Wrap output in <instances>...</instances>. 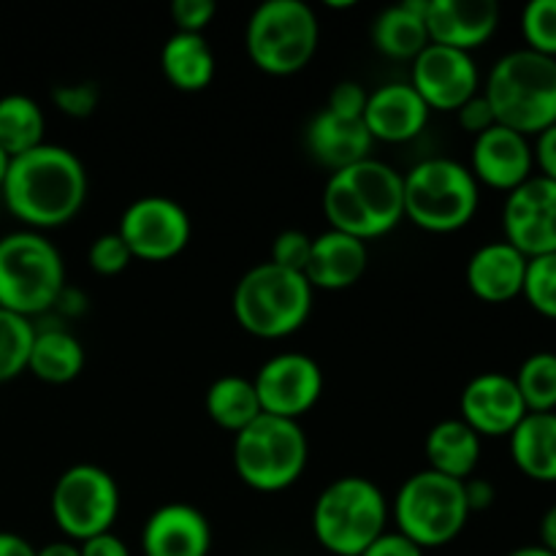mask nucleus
<instances>
[{
	"label": "nucleus",
	"instance_id": "obj_17",
	"mask_svg": "<svg viewBox=\"0 0 556 556\" xmlns=\"http://www.w3.org/2000/svg\"><path fill=\"white\" fill-rule=\"evenodd\" d=\"M470 174L478 185L500 190L508 195L527 179L535 177V155L532 141L505 125H492L486 134L472 139Z\"/></svg>",
	"mask_w": 556,
	"mask_h": 556
},
{
	"label": "nucleus",
	"instance_id": "obj_40",
	"mask_svg": "<svg viewBox=\"0 0 556 556\" xmlns=\"http://www.w3.org/2000/svg\"><path fill=\"white\" fill-rule=\"evenodd\" d=\"M456 119H459L462 130H465V134H470L472 139H476V136H481V134H486L492 125H497L492 106H489V101L483 98V92L472 96L470 101H467L465 106L456 112Z\"/></svg>",
	"mask_w": 556,
	"mask_h": 556
},
{
	"label": "nucleus",
	"instance_id": "obj_29",
	"mask_svg": "<svg viewBox=\"0 0 556 556\" xmlns=\"http://www.w3.org/2000/svg\"><path fill=\"white\" fill-rule=\"evenodd\" d=\"M204 410L215 427L231 434H239L264 413L253 380L242 375H223L212 380L204 394Z\"/></svg>",
	"mask_w": 556,
	"mask_h": 556
},
{
	"label": "nucleus",
	"instance_id": "obj_41",
	"mask_svg": "<svg viewBox=\"0 0 556 556\" xmlns=\"http://www.w3.org/2000/svg\"><path fill=\"white\" fill-rule=\"evenodd\" d=\"M362 556H427V552L416 546L410 538L402 535V532L386 530Z\"/></svg>",
	"mask_w": 556,
	"mask_h": 556
},
{
	"label": "nucleus",
	"instance_id": "obj_28",
	"mask_svg": "<svg viewBox=\"0 0 556 556\" xmlns=\"http://www.w3.org/2000/svg\"><path fill=\"white\" fill-rule=\"evenodd\" d=\"M85 345L79 337L60 326H47V329L36 326L27 372H33L43 383L65 386L85 372Z\"/></svg>",
	"mask_w": 556,
	"mask_h": 556
},
{
	"label": "nucleus",
	"instance_id": "obj_37",
	"mask_svg": "<svg viewBox=\"0 0 556 556\" xmlns=\"http://www.w3.org/2000/svg\"><path fill=\"white\" fill-rule=\"evenodd\" d=\"M309 250H313V237L307 231H299V228H286L275 237L271 242L269 261L275 266H282V269L302 271L309 261Z\"/></svg>",
	"mask_w": 556,
	"mask_h": 556
},
{
	"label": "nucleus",
	"instance_id": "obj_31",
	"mask_svg": "<svg viewBox=\"0 0 556 556\" xmlns=\"http://www.w3.org/2000/svg\"><path fill=\"white\" fill-rule=\"evenodd\" d=\"M527 413H556V353L538 351L514 375Z\"/></svg>",
	"mask_w": 556,
	"mask_h": 556
},
{
	"label": "nucleus",
	"instance_id": "obj_44",
	"mask_svg": "<svg viewBox=\"0 0 556 556\" xmlns=\"http://www.w3.org/2000/svg\"><path fill=\"white\" fill-rule=\"evenodd\" d=\"M79 548L81 556H130V548L114 532H103V535L90 538V541L79 543Z\"/></svg>",
	"mask_w": 556,
	"mask_h": 556
},
{
	"label": "nucleus",
	"instance_id": "obj_21",
	"mask_svg": "<svg viewBox=\"0 0 556 556\" xmlns=\"http://www.w3.org/2000/svg\"><path fill=\"white\" fill-rule=\"evenodd\" d=\"M527 261L505 239L486 242L467 258L465 282L476 299L486 304L514 302L525 291Z\"/></svg>",
	"mask_w": 556,
	"mask_h": 556
},
{
	"label": "nucleus",
	"instance_id": "obj_1",
	"mask_svg": "<svg viewBox=\"0 0 556 556\" xmlns=\"http://www.w3.org/2000/svg\"><path fill=\"white\" fill-rule=\"evenodd\" d=\"M87 168L68 147L47 144L11 157L3 179L5 206L27 231H49L74 220L87 201Z\"/></svg>",
	"mask_w": 556,
	"mask_h": 556
},
{
	"label": "nucleus",
	"instance_id": "obj_26",
	"mask_svg": "<svg viewBox=\"0 0 556 556\" xmlns=\"http://www.w3.org/2000/svg\"><path fill=\"white\" fill-rule=\"evenodd\" d=\"M510 459L535 483H556V413H527L510 432Z\"/></svg>",
	"mask_w": 556,
	"mask_h": 556
},
{
	"label": "nucleus",
	"instance_id": "obj_27",
	"mask_svg": "<svg viewBox=\"0 0 556 556\" xmlns=\"http://www.w3.org/2000/svg\"><path fill=\"white\" fill-rule=\"evenodd\" d=\"M161 71L179 92H201L212 85L217 60L204 36L172 33L161 49Z\"/></svg>",
	"mask_w": 556,
	"mask_h": 556
},
{
	"label": "nucleus",
	"instance_id": "obj_42",
	"mask_svg": "<svg viewBox=\"0 0 556 556\" xmlns=\"http://www.w3.org/2000/svg\"><path fill=\"white\" fill-rule=\"evenodd\" d=\"M532 155H535V168L541 172V177L556 182V125L535 136Z\"/></svg>",
	"mask_w": 556,
	"mask_h": 556
},
{
	"label": "nucleus",
	"instance_id": "obj_22",
	"mask_svg": "<svg viewBox=\"0 0 556 556\" xmlns=\"http://www.w3.org/2000/svg\"><path fill=\"white\" fill-rule=\"evenodd\" d=\"M369 266L367 242L348 233L326 228L313 237V250L304 266V277L313 291H345L364 277Z\"/></svg>",
	"mask_w": 556,
	"mask_h": 556
},
{
	"label": "nucleus",
	"instance_id": "obj_43",
	"mask_svg": "<svg viewBox=\"0 0 556 556\" xmlns=\"http://www.w3.org/2000/svg\"><path fill=\"white\" fill-rule=\"evenodd\" d=\"M462 486H465V500L470 514H483V510H489L497 503V486L489 478L472 476L462 481Z\"/></svg>",
	"mask_w": 556,
	"mask_h": 556
},
{
	"label": "nucleus",
	"instance_id": "obj_20",
	"mask_svg": "<svg viewBox=\"0 0 556 556\" xmlns=\"http://www.w3.org/2000/svg\"><path fill=\"white\" fill-rule=\"evenodd\" d=\"M141 552L144 556H210L212 527L193 505H161L144 521Z\"/></svg>",
	"mask_w": 556,
	"mask_h": 556
},
{
	"label": "nucleus",
	"instance_id": "obj_2",
	"mask_svg": "<svg viewBox=\"0 0 556 556\" xmlns=\"http://www.w3.org/2000/svg\"><path fill=\"white\" fill-rule=\"evenodd\" d=\"M320 201L329 228L362 242L386 237L405 220L402 174L378 157L329 174Z\"/></svg>",
	"mask_w": 556,
	"mask_h": 556
},
{
	"label": "nucleus",
	"instance_id": "obj_48",
	"mask_svg": "<svg viewBox=\"0 0 556 556\" xmlns=\"http://www.w3.org/2000/svg\"><path fill=\"white\" fill-rule=\"evenodd\" d=\"M508 556H556L552 552H546V548L541 546V543H532V546H519L514 548Z\"/></svg>",
	"mask_w": 556,
	"mask_h": 556
},
{
	"label": "nucleus",
	"instance_id": "obj_36",
	"mask_svg": "<svg viewBox=\"0 0 556 556\" xmlns=\"http://www.w3.org/2000/svg\"><path fill=\"white\" fill-rule=\"evenodd\" d=\"M52 103L65 114V117L85 119L101 103V90L96 81H74V85H58L52 90Z\"/></svg>",
	"mask_w": 556,
	"mask_h": 556
},
{
	"label": "nucleus",
	"instance_id": "obj_15",
	"mask_svg": "<svg viewBox=\"0 0 556 556\" xmlns=\"http://www.w3.org/2000/svg\"><path fill=\"white\" fill-rule=\"evenodd\" d=\"M410 87L429 112H459L481 92V71L472 54L429 43L410 63Z\"/></svg>",
	"mask_w": 556,
	"mask_h": 556
},
{
	"label": "nucleus",
	"instance_id": "obj_16",
	"mask_svg": "<svg viewBox=\"0 0 556 556\" xmlns=\"http://www.w3.org/2000/svg\"><path fill=\"white\" fill-rule=\"evenodd\" d=\"M527 405L514 375L481 372L462 389L459 418L478 438H510L525 421Z\"/></svg>",
	"mask_w": 556,
	"mask_h": 556
},
{
	"label": "nucleus",
	"instance_id": "obj_30",
	"mask_svg": "<svg viewBox=\"0 0 556 556\" xmlns=\"http://www.w3.org/2000/svg\"><path fill=\"white\" fill-rule=\"evenodd\" d=\"M43 134H47V117L30 96L11 92L0 98V150L5 155L16 157L36 150L43 144Z\"/></svg>",
	"mask_w": 556,
	"mask_h": 556
},
{
	"label": "nucleus",
	"instance_id": "obj_4",
	"mask_svg": "<svg viewBox=\"0 0 556 556\" xmlns=\"http://www.w3.org/2000/svg\"><path fill=\"white\" fill-rule=\"evenodd\" d=\"M391 503L383 489L364 476H342L326 483L313 505V535L334 556H362L389 530Z\"/></svg>",
	"mask_w": 556,
	"mask_h": 556
},
{
	"label": "nucleus",
	"instance_id": "obj_23",
	"mask_svg": "<svg viewBox=\"0 0 556 556\" xmlns=\"http://www.w3.org/2000/svg\"><path fill=\"white\" fill-rule=\"evenodd\" d=\"M304 147L318 166L334 174L372 157L375 141L364 128V119H345L320 109L304 130Z\"/></svg>",
	"mask_w": 556,
	"mask_h": 556
},
{
	"label": "nucleus",
	"instance_id": "obj_49",
	"mask_svg": "<svg viewBox=\"0 0 556 556\" xmlns=\"http://www.w3.org/2000/svg\"><path fill=\"white\" fill-rule=\"evenodd\" d=\"M9 163H11V157L5 155L3 150H0V188H3V179H5V172H9Z\"/></svg>",
	"mask_w": 556,
	"mask_h": 556
},
{
	"label": "nucleus",
	"instance_id": "obj_46",
	"mask_svg": "<svg viewBox=\"0 0 556 556\" xmlns=\"http://www.w3.org/2000/svg\"><path fill=\"white\" fill-rule=\"evenodd\" d=\"M541 546L556 554V503L543 514L541 519Z\"/></svg>",
	"mask_w": 556,
	"mask_h": 556
},
{
	"label": "nucleus",
	"instance_id": "obj_45",
	"mask_svg": "<svg viewBox=\"0 0 556 556\" xmlns=\"http://www.w3.org/2000/svg\"><path fill=\"white\" fill-rule=\"evenodd\" d=\"M0 556H36L30 541L14 532H0Z\"/></svg>",
	"mask_w": 556,
	"mask_h": 556
},
{
	"label": "nucleus",
	"instance_id": "obj_18",
	"mask_svg": "<svg viewBox=\"0 0 556 556\" xmlns=\"http://www.w3.org/2000/svg\"><path fill=\"white\" fill-rule=\"evenodd\" d=\"M429 43L472 54L494 38L500 5L494 0H427Z\"/></svg>",
	"mask_w": 556,
	"mask_h": 556
},
{
	"label": "nucleus",
	"instance_id": "obj_12",
	"mask_svg": "<svg viewBox=\"0 0 556 556\" xmlns=\"http://www.w3.org/2000/svg\"><path fill=\"white\" fill-rule=\"evenodd\" d=\"M119 239L134 261L166 264L182 255L193 239L188 210L168 195H141L119 215Z\"/></svg>",
	"mask_w": 556,
	"mask_h": 556
},
{
	"label": "nucleus",
	"instance_id": "obj_19",
	"mask_svg": "<svg viewBox=\"0 0 556 556\" xmlns=\"http://www.w3.org/2000/svg\"><path fill=\"white\" fill-rule=\"evenodd\" d=\"M429 106L421 101L410 81H386L375 87L364 106V128L372 141L405 144L424 134L429 123Z\"/></svg>",
	"mask_w": 556,
	"mask_h": 556
},
{
	"label": "nucleus",
	"instance_id": "obj_11",
	"mask_svg": "<svg viewBox=\"0 0 556 556\" xmlns=\"http://www.w3.org/2000/svg\"><path fill=\"white\" fill-rule=\"evenodd\" d=\"M119 503L123 500L112 472L98 465H74L54 481L49 510L65 541L85 543L112 532Z\"/></svg>",
	"mask_w": 556,
	"mask_h": 556
},
{
	"label": "nucleus",
	"instance_id": "obj_14",
	"mask_svg": "<svg viewBox=\"0 0 556 556\" xmlns=\"http://www.w3.org/2000/svg\"><path fill=\"white\" fill-rule=\"evenodd\" d=\"M503 233L525 258L556 253V182L535 174L510 190L503 204Z\"/></svg>",
	"mask_w": 556,
	"mask_h": 556
},
{
	"label": "nucleus",
	"instance_id": "obj_9",
	"mask_svg": "<svg viewBox=\"0 0 556 556\" xmlns=\"http://www.w3.org/2000/svg\"><path fill=\"white\" fill-rule=\"evenodd\" d=\"M320 43V22L304 0H266L244 27L250 63L269 76H293L313 63Z\"/></svg>",
	"mask_w": 556,
	"mask_h": 556
},
{
	"label": "nucleus",
	"instance_id": "obj_25",
	"mask_svg": "<svg viewBox=\"0 0 556 556\" xmlns=\"http://www.w3.org/2000/svg\"><path fill=\"white\" fill-rule=\"evenodd\" d=\"M427 0H405L380 11L372 22V47L383 58L416 60L429 47Z\"/></svg>",
	"mask_w": 556,
	"mask_h": 556
},
{
	"label": "nucleus",
	"instance_id": "obj_35",
	"mask_svg": "<svg viewBox=\"0 0 556 556\" xmlns=\"http://www.w3.org/2000/svg\"><path fill=\"white\" fill-rule=\"evenodd\" d=\"M134 255L130 250L125 248V242L119 239L117 231H109L101 233V237L92 239L90 250H87V264L96 275L101 277H114V275H123L125 269L130 266Z\"/></svg>",
	"mask_w": 556,
	"mask_h": 556
},
{
	"label": "nucleus",
	"instance_id": "obj_34",
	"mask_svg": "<svg viewBox=\"0 0 556 556\" xmlns=\"http://www.w3.org/2000/svg\"><path fill=\"white\" fill-rule=\"evenodd\" d=\"M525 49L556 60V0H532L521 11Z\"/></svg>",
	"mask_w": 556,
	"mask_h": 556
},
{
	"label": "nucleus",
	"instance_id": "obj_47",
	"mask_svg": "<svg viewBox=\"0 0 556 556\" xmlns=\"http://www.w3.org/2000/svg\"><path fill=\"white\" fill-rule=\"evenodd\" d=\"M36 556H81V548L74 541H52L47 546L36 548Z\"/></svg>",
	"mask_w": 556,
	"mask_h": 556
},
{
	"label": "nucleus",
	"instance_id": "obj_39",
	"mask_svg": "<svg viewBox=\"0 0 556 556\" xmlns=\"http://www.w3.org/2000/svg\"><path fill=\"white\" fill-rule=\"evenodd\" d=\"M215 14L217 5L212 0H174L172 3V20L177 25V33L204 36V30L212 25Z\"/></svg>",
	"mask_w": 556,
	"mask_h": 556
},
{
	"label": "nucleus",
	"instance_id": "obj_8",
	"mask_svg": "<svg viewBox=\"0 0 556 556\" xmlns=\"http://www.w3.org/2000/svg\"><path fill=\"white\" fill-rule=\"evenodd\" d=\"M65 293V261L52 239L14 231L0 239V309L36 318L58 307Z\"/></svg>",
	"mask_w": 556,
	"mask_h": 556
},
{
	"label": "nucleus",
	"instance_id": "obj_7",
	"mask_svg": "<svg viewBox=\"0 0 556 556\" xmlns=\"http://www.w3.org/2000/svg\"><path fill=\"white\" fill-rule=\"evenodd\" d=\"M405 217L427 233H456L481 206V185L470 168L451 157H427L402 174Z\"/></svg>",
	"mask_w": 556,
	"mask_h": 556
},
{
	"label": "nucleus",
	"instance_id": "obj_13",
	"mask_svg": "<svg viewBox=\"0 0 556 556\" xmlns=\"http://www.w3.org/2000/svg\"><path fill=\"white\" fill-rule=\"evenodd\" d=\"M253 386L266 416L299 421L324 396V369L307 353L286 351L261 364Z\"/></svg>",
	"mask_w": 556,
	"mask_h": 556
},
{
	"label": "nucleus",
	"instance_id": "obj_24",
	"mask_svg": "<svg viewBox=\"0 0 556 556\" xmlns=\"http://www.w3.org/2000/svg\"><path fill=\"white\" fill-rule=\"evenodd\" d=\"M481 438L462 418H445L429 429L424 440L427 470L454 481H467L481 465Z\"/></svg>",
	"mask_w": 556,
	"mask_h": 556
},
{
	"label": "nucleus",
	"instance_id": "obj_33",
	"mask_svg": "<svg viewBox=\"0 0 556 556\" xmlns=\"http://www.w3.org/2000/svg\"><path fill=\"white\" fill-rule=\"evenodd\" d=\"M521 296L543 318L556 320V253L527 261V277Z\"/></svg>",
	"mask_w": 556,
	"mask_h": 556
},
{
	"label": "nucleus",
	"instance_id": "obj_3",
	"mask_svg": "<svg viewBox=\"0 0 556 556\" xmlns=\"http://www.w3.org/2000/svg\"><path fill=\"white\" fill-rule=\"evenodd\" d=\"M497 125L532 136L556 125V60L514 49L489 71L481 87Z\"/></svg>",
	"mask_w": 556,
	"mask_h": 556
},
{
	"label": "nucleus",
	"instance_id": "obj_38",
	"mask_svg": "<svg viewBox=\"0 0 556 556\" xmlns=\"http://www.w3.org/2000/svg\"><path fill=\"white\" fill-rule=\"evenodd\" d=\"M367 98H369V90H364L362 81L342 79L331 87L326 109H329L331 114H337V117L362 119L364 106H367Z\"/></svg>",
	"mask_w": 556,
	"mask_h": 556
},
{
	"label": "nucleus",
	"instance_id": "obj_32",
	"mask_svg": "<svg viewBox=\"0 0 556 556\" xmlns=\"http://www.w3.org/2000/svg\"><path fill=\"white\" fill-rule=\"evenodd\" d=\"M33 340H36V326L30 318L0 309V383H9L27 372Z\"/></svg>",
	"mask_w": 556,
	"mask_h": 556
},
{
	"label": "nucleus",
	"instance_id": "obj_10",
	"mask_svg": "<svg viewBox=\"0 0 556 556\" xmlns=\"http://www.w3.org/2000/svg\"><path fill=\"white\" fill-rule=\"evenodd\" d=\"M470 516L462 481L432 470L413 472L391 500V519L396 532L410 538L424 552L456 541Z\"/></svg>",
	"mask_w": 556,
	"mask_h": 556
},
{
	"label": "nucleus",
	"instance_id": "obj_5",
	"mask_svg": "<svg viewBox=\"0 0 556 556\" xmlns=\"http://www.w3.org/2000/svg\"><path fill=\"white\" fill-rule=\"evenodd\" d=\"M313 286L302 271L282 269L271 261L255 264L239 277L231 296L237 324L258 340H286L307 324L313 313Z\"/></svg>",
	"mask_w": 556,
	"mask_h": 556
},
{
	"label": "nucleus",
	"instance_id": "obj_6",
	"mask_svg": "<svg viewBox=\"0 0 556 556\" xmlns=\"http://www.w3.org/2000/svg\"><path fill=\"white\" fill-rule=\"evenodd\" d=\"M233 472L248 489L280 494L302 481L309 462V443L302 424L261 413L250 427L233 434Z\"/></svg>",
	"mask_w": 556,
	"mask_h": 556
}]
</instances>
